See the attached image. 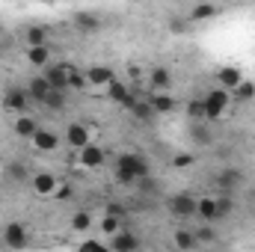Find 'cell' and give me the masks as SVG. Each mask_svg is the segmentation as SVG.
I'll list each match as a JSON object with an SVG mask.
<instances>
[{"label": "cell", "instance_id": "7402d4cb", "mask_svg": "<svg viewBox=\"0 0 255 252\" xmlns=\"http://www.w3.org/2000/svg\"><path fill=\"white\" fill-rule=\"evenodd\" d=\"M172 244H175V250L178 252H190V250L199 247V244H196V235L187 232V229H178V232L172 235Z\"/></svg>", "mask_w": 255, "mask_h": 252}, {"label": "cell", "instance_id": "8d00e7d4", "mask_svg": "<svg viewBox=\"0 0 255 252\" xmlns=\"http://www.w3.org/2000/svg\"><path fill=\"white\" fill-rule=\"evenodd\" d=\"M77 252H113L110 247H104V244H98V241H86V244H80Z\"/></svg>", "mask_w": 255, "mask_h": 252}, {"label": "cell", "instance_id": "3957f363", "mask_svg": "<svg viewBox=\"0 0 255 252\" xmlns=\"http://www.w3.org/2000/svg\"><path fill=\"white\" fill-rule=\"evenodd\" d=\"M166 208H169V214H172L175 220H190V217H196V199L187 196V193L172 196V199L166 202Z\"/></svg>", "mask_w": 255, "mask_h": 252}, {"label": "cell", "instance_id": "f546056e", "mask_svg": "<svg viewBox=\"0 0 255 252\" xmlns=\"http://www.w3.org/2000/svg\"><path fill=\"white\" fill-rule=\"evenodd\" d=\"M27 48H45V30L42 27H30L27 30Z\"/></svg>", "mask_w": 255, "mask_h": 252}, {"label": "cell", "instance_id": "30bf717a", "mask_svg": "<svg viewBox=\"0 0 255 252\" xmlns=\"http://www.w3.org/2000/svg\"><path fill=\"white\" fill-rule=\"evenodd\" d=\"M30 187L36 196H54L57 187H60V181H57V175H51V172H36L33 178H30Z\"/></svg>", "mask_w": 255, "mask_h": 252}, {"label": "cell", "instance_id": "4fadbf2b", "mask_svg": "<svg viewBox=\"0 0 255 252\" xmlns=\"http://www.w3.org/2000/svg\"><path fill=\"white\" fill-rule=\"evenodd\" d=\"M217 83H220V89L232 92V89H238V86L244 83V74H241V68H238V65H226V68H220V71H217Z\"/></svg>", "mask_w": 255, "mask_h": 252}, {"label": "cell", "instance_id": "d6a6232c", "mask_svg": "<svg viewBox=\"0 0 255 252\" xmlns=\"http://www.w3.org/2000/svg\"><path fill=\"white\" fill-rule=\"evenodd\" d=\"M193 235H196V244H214V241H217V232H214L211 226H199Z\"/></svg>", "mask_w": 255, "mask_h": 252}, {"label": "cell", "instance_id": "484cf974", "mask_svg": "<svg viewBox=\"0 0 255 252\" xmlns=\"http://www.w3.org/2000/svg\"><path fill=\"white\" fill-rule=\"evenodd\" d=\"M187 119H190L193 125L205 122V104H202L199 98H190V101H187Z\"/></svg>", "mask_w": 255, "mask_h": 252}, {"label": "cell", "instance_id": "52a82bcc", "mask_svg": "<svg viewBox=\"0 0 255 252\" xmlns=\"http://www.w3.org/2000/svg\"><path fill=\"white\" fill-rule=\"evenodd\" d=\"M71 68H74V65H68V63L48 65L45 80L51 83V89H57V92H65V89H68V74H71Z\"/></svg>", "mask_w": 255, "mask_h": 252}, {"label": "cell", "instance_id": "5bb4252c", "mask_svg": "<svg viewBox=\"0 0 255 252\" xmlns=\"http://www.w3.org/2000/svg\"><path fill=\"white\" fill-rule=\"evenodd\" d=\"M148 86H151V92H166V89L172 86L169 68H166V65H154V68L148 71Z\"/></svg>", "mask_w": 255, "mask_h": 252}, {"label": "cell", "instance_id": "8fae6325", "mask_svg": "<svg viewBox=\"0 0 255 252\" xmlns=\"http://www.w3.org/2000/svg\"><path fill=\"white\" fill-rule=\"evenodd\" d=\"M145 98H148V104H151L154 116H166V113H175V107H178L175 95H166V92H151V95H145Z\"/></svg>", "mask_w": 255, "mask_h": 252}, {"label": "cell", "instance_id": "d6986e66", "mask_svg": "<svg viewBox=\"0 0 255 252\" xmlns=\"http://www.w3.org/2000/svg\"><path fill=\"white\" fill-rule=\"evenodd\" d=\"M196 217L202 220V223H217L220 220V214H217V199H199L196 202Z\"/></svg>", "mask_w": 255, "mask_h": 252}, {"label": "cell", "instance_id": "74e56055", "mask_svg": "<svg viewBox=\"0 0 255 252\" xmlns=\"http://www.w3.org/2000/svg\"><path fill=\"white\" fill-rule=\"evenodd\" d=\"M71 196H74V187H71V184H60L57 193H54V199H57V202H68Z\"/></svg>", "mask_w": 255, "mask_h": 252}, {"label": "cell", "instance_id": "2e32d148", "mask_svg": "<svg viewBox=\"0 0 255 252\" xmlns=\"http://www.w3.org/2000/svg\"><path fill=\"white\" fill-rule=\"evenodd\" d=\"M51 92H54V89H51V83L45 80V74H36V77L27 83V95H30L33 101H39V104H45Z\"/></svg>", "mask_w": 255, "mask_h": 252}, {"label": "cell", "instance_id": "277c9868", "mask_svg": "<svg viewBox=\"0 0 255 252\" xmlns=\"http://www.w3.org/2000/svg\"><path fill=\"white\" fill-rule=\"evenodd\" d=\"M244 181H247V178H244V172H241L238 166H223L220 175H217V184L223 190V196H232L235 190H241Z\"/></svg>", "mask_w": 255, "mask_h": 252}, {"label": "cell", "instance_id": "5b68a950", "mask_svg": "<svg viewBox=\"0 0 255 252\" xmlns=\"http://www.w3.org/2000/svg\"><path fill=\"white\" fill-rule=\"evenodd\" d=\"M71 24H74V30H80V33H95V30H101V27H104V18H101L98 12L80 9V12H74V15H71Z\"/></svg>", "mask_w": 255, "mask_h": 252}, {"label": "cell", "instance_id": "ffe728a7", "mask_svg": "<svg viewBox=\"0 0 255 252\" xmlns=\"http://www.w3.org/2000/svg\"><path fill=\"white\" fill-rule=\"evenodd\" d=\"M33 145H36L39 151H57V145H60V136H57L54 130H42V127H39V133L33 136Z\"/></svg>", "mask_w": 255, "mask_h": 252}, {"label": "cell", "instance_id": "9c48e42d", "mask_svg": "<svg viewBox=\"0 0 255 252\" xmlns=\"http://www.w3.org/2000/svg\"><path fill=\"white\" fill-rule=\"evenodd\" d=\"M65 145H71L74 151L86 148L89 145V127L80 125V122H71V125L65 127Z\"/></svg>", "mask_w": 255, "mask_h": 252}, {"label": "cell", "instance_id": "1f68e13d", "mask_svg": "<svg viewBox=\"0 0 255 252\" xmlns=\"http://www.w3.org/2000/svg\"><path fill=\"white\" fill-rule=\"evenodd\" d=\"M92 226V217H89V211H77L74 217H71V229L74 232H86Z\"/></svg>", "mask_w": 255, "mask_h": 252}, {"label": "cell", "instance_id": "44dd1931", "mask_svg": "<svg viewBox=\"0 0 255 252\" xmlns=\"http://www.w3.org/2000/svg\"><path fill=\"white\" fill-rule=\"evenodd\" d=\"M130 116L136 119V122H154V110H151V104H148V98L142 95V98H136V104L130 107Z\"/></svg>", "mask_w": 255, "mask_h": 252}, {"label": "cell", "instance_id": "e575fe53", "mask_svg": "<svg viewBox=\"0 0 255 252\" xmlns=\"http://www.w3.org/2000/svg\"><path fill=\"white\" fill-rule=\"evenodd\" d=\"M101 235H110V238L119 235V220L116 217H104L101 220Z\"/></svg>", "mask_w": 255, "mask_h": 252}, {"label": "cell", "instance_id": "e0dca14e", "mask_svg": "<svg viewBox=\"0 0 255 252\" xmlns=\"http://www.w3.org/2000/svg\"><path fill=\"white\" fill-rule=\"evenodd\" d=\"M27 104H30L27 89H6V95H3V107H6V110H12V113H24Z\"/></svg>", "mask_w": 255, "mask_h": 252}, {"label": "cell", "instance_id": "7c38bea8", "mask_svg": "<svg viewBox=\"0 0 255 252\" xmlns=\"http://www.w3.org/2000/svg\"><path fill=\"white\" fill-rule=\"evenodd\" d=\"M3 244H6L9 250H24V247H27V229H24L21 223H9V226L3 229Z\"/></svg>", "mask_w": 255, "mask_h": 252}, {"label": "cell", "instance_id": "836d02e7", "mask_svg": "<svg viewBox=\"0 0 255 252\" xmlns=\"http://www.w3.org/2000/svg\"><path fill=\"white\" fill-rule=\"evenodd\" d=\"M45 107H51V110H63V107H65V92H57V89H54V92L48 95Z\"/></svg>", "mask_w": 255, "mask_h": 252}, {"label": "cell", "instance_id": "ab89813d", "mask_svg": "<svg viewBox=\"0 0 255 252\" xmlns=\"http://www.w3.org/2000/svg\"><path fill=\"white\" fill-rule=\"evenodd\" d=\"M193 136H196V139H202V145H211V133H208L205 127L193 125Z\"/></svg>", "mask_w": 255, "mask_h": 252}, {"label": "cell", "instance_id": "ba28073f", "mask_svg": "<svg viewBox=\"0 0 255 252\" xmlns=\"http://www.w3.org/2000/svg\"><path fill=\"white\" fill-rule=\"evenodd\" d=\"M77 154H80V166H83V169H98V166H104V160H107L104 148L95 145V142H89V145L80 148Z\"/></svg>", "mask_w": 255, "mask_h": 252}, {"label": "cell", "instance_id": "60d3db41", "mask_svg": "<svg viewBox=\"0 0 255 252\" xmlns=\"http://www.w3.org/2000/svg\"><path fill=\"white\" fill-rule=\"evenodd\" d=\"M116 178H119L122 184H136V178H133V175H128V172H119V169H116Z\"/></svg>", "mask_w": 255, "mask_h": 252}, {"label": "cell", "instance_id": "603a6c76", "mask_svg": "<svg viewBox=\"0 0 255 252\" xmlns=\"http://www.w3.org/2000/svg\"><path fill=\"white\" fill-rule=\"evenodd\" d=\"M15 133L24 136V139H33L39 133V122L30 119V116H21V119H15Z\"/></svg>", "mask_w": 255, "mask_h": 252}, {"label": "cell", "instance_id": "7a4b0ae2", "mask_svg": "<svg viewBox=\"0 0 255 252\" xmlns=\"http://www.w3.org/2000/svg\"><path fill=\"white\" fill-rule=\"evenodd\" d=\"M229 101H232V95H229L226 89H211V92H205V98H202V104H205V122L220 119V116L226 113Z\"/></svg>", "mask_w": 255, "mask_h": 252}, {"label": "cell", "instance_id": "9a60e30c", "mask_svg": "<svg viewBox=\"0 0 255 252\" xmlns=\"http://www.w3.org/2000/svg\"><path fill=\"white\" fill-rule=\"evenodd\" d=\"M86 80H89V86H110L116 80V71L110 65H92L86 71Z\"/></svg>", "mask_w": 255, "mask_h": 252}, {"label": "cell", "instance_id": "cb8c5ba5", "mask_svg": "<svg viewBox=\"0 0 255 252\" xmlns=\"http://www.w3.org/2000/svg\"><path fill=\"white\" fill-rule=\"evenodd\" d=\"M27 60L30 65H36V68H45V65L51 63V48L45 45V48H27Z\"/></svg>", "mask_w": 255, "mask_h": 252}, {"label": "cell", "instance_id": "6da1fadb", "mask_svg": "<svg viewBox=\"0 0 255 252\" xmlns=\"http://www.w3.org/2000/svg\"><path fill=\"white\" fill-rule=\"evenodd\" d=\"M116 169H119V172H128V175H133V178H136V184H139V181H145V178L151 175L148 160H145L142 154H133V151H125V154H119V157H116Z\"/></svg>", "mask_w": 255, "mask_h": 252}, {"label": "cell", "instance_id": "ac0fdd59", "mask_svg": "<svg viewBox=\"0 0 255 252\" xmlns=\"http://www.w3.org/2000/svg\"><path fill=\"white\" fill-rule=\"evenodd\" d=\"M110 250L113 252H136L139 250V238L133 232H119L110 238Z\"/></svg>", "mask_w": 255, "mask_h": 252}, {"label": "cell", "instance_id": "d590c367", "mask_svg": "<svg viewBox=\"0 0 255 252\" xmlns=\"http://www.w3.org/2000/svg\"><path fill=\"white\" fill-rule=\"evenodd\" d=\"M193 163H196L193 154H175V157H172V166H175V169H190Z\"/></svg>", "mask_w": 255, "mask_h": 252}, {"label": "cell", "instance_id": "8992f818", "mask_svg": "<svg viewBox=\"0 0 255 252\" xmlns=\"http://www.w3.org/2000/svg\"><path fill=\"white\" fill-rule=\"evenodd\" d=\"M107 98L110 101H116V104H122V107H133L136 104V98H142V95H136V92H130L128 89V83H122V80H113L110 86H107Z\"/></svg>", "mask_w": 255, "mask_h": 252}, {"label": "cell", "instance_id": "f1b7e54d", "mask_svg": "<svg viewBox=\"0 0 255 252\" xmlns=\"http://www.w3.org/2000/svg\"><path fill=\"white\" fill-rule=\"evenodd\" d=\"M220 9L217 6H211V3H202V6H196L190 12V21H208V18H214Z\"/></svg>", "mask_w": 255, "mask_h": 252}, {"label": "cell", "instance_id": "f35d334b", "mask_svg": "<svg viewBox=\"0 0 255 252\" xmlns=\"http://www.w3.org/2000/svg\"><path fill=\"white\" fill-rule=\"evenodd\" d=\"M125 214L128 211L122 208V205H107V208H104V217H116V220H122Z\"/></svg>", "mask_w": 255, "mask_h": 252}, {"label": "cell", "instance_id": "4316f807", "mask_svg": "<svg viewBox=\"0 0 255 252\" xmlns=\"http://www.w3.org/2000/svg\"><path fill=\"white\" fill-rule=\"evenodd\" d=\"M89 86V80H86V71H80V68H71V74H68V89H74V92H83Z\"/></svg>", "mask_w": 255, "mask_h": 252}, {"label": "cell", "instance_id": "4dcf8cb0", "mask_svg": "<svg viewBox=\"0 0 255 252\" xmlns=\"http://www.w3.org/2000/svg\"><path fill=\"white\" fill-rule=\"evenodd\" d=\"M217 214H220V220L232 217V214H235V199H232V196H220V199H217Z\"/></svg>", "mask_w": 255, "mask_h": 252}, {"label": "cell", "instance_id": "83f0119b", "mask_svg": "<svg viewBox=\"0 0 255 252\" xmlns=\"http://www.w3.org/2000/svg\"><path fill=\"white\" fill-rule=\"evenodd\" d=\"M6 175H9L12 181H27V178H30V172H27V163H21V160H12V163L6 166Z\"/></svg>", "mask_w": 255, "mask_h": 252}, {"label": "cell", "instance_id": "d4e9b609", "mask_svg": "<svg viewBox=\"0 0 255 252\" xmlns=\"http://www.w3.org/2000/svg\"><path fill=\"white\" fill-rule=\"evenodd\" d=\"M229 95H232L235 101H253V98H255V83H253V80H244V83H241L238 89H232Z\"/></svg>", "mask_w": 255, "mask_h": 252}]
</instances>
